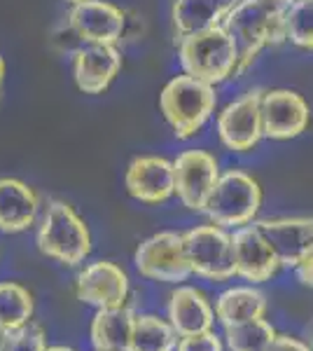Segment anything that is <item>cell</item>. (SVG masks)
Returning a JSON list of instances; mask_svg holds the SVG:
<instances>
[{
  "label": "cell",
  "mask_w": 313,
  "mask_h": 351,
  "mask_svg": "<svg viewBox=\"0 0 313 351\" xmlns=\"http://www.w3.org/2000/svg\"><path fill=\"white\" fill-rule=\"evenodd\" d=\"M286 5L271 0H236L222 19V28L238 47V75L253 66L269 45H281L286 36Z\"/></svg>",
  "instance_id": "1"
},
{
  "label": "cell",
  "mask_w": 313,
  "mask_h": 351,
  "mask_svg": "<svg viewBox=\"0 0 313 351\" xmlns=\"http://www.w3.org/2000/svg\"><path fill=\"white\" fill-rule=\"evenodd\" d=\"M218 106L215 87L203 80L187 75H175L164 84L159 94V110L173 129L175 138L187 141L203 129Z\"/></svg>",
  "instance_id": "2"
},
{
  "label": "cell",
  "mask_w": 313,
  "mask_h": 351,
  "mask_svg": "<svg viewBox=\"0 0 313 351\" xmlns=\"http://www.w3.org/2000/svg\"><path fill=\"white\" fill-rule=\"evenodd\" d=\"M178 56L183 73L213 87L238 75V47L222 26L178 40Z\"/></svg>",
  "instance_id": "3"
},
{
  "label": "cell",
  "mask_w": 313,
  "mask_h": 351,
  "mask_svg": "<svg viewBox=\"0 0 313 351\" xmlns=\"http://www.w3.org/2000/svg\"><path fill=\"white\" fill-rule=\"evenodd\" d=\"M38 248L42 256L77 267L92 253V234L84 220L66 202H49L38 225Z\"/></svg>",
  "instance_id": "4"
},
{
  "label": "cell",
  "mask_w": 313,
  "mask_h": 351,
  "mask_svg": "<svg viewBox=\"0 0 313 351\" xmlns=\"http://www.w3.org/2000/svg\"><path fill=\"white\" fill-rule=\"evenodd\" d=\"M262 208V188L246 171H225L206 204V216L220 228H246Z\"/></svg>",
  "instance_id": "5"
},
{
  "label": "cell",
  "mask_w": 313,
  "mask_h": 351,
  "mask_svg": "<svg viewBox=\"0 0 313 351\" xmlns=\"http://www.w3.org/2000/svg\"><path fill=\"white\" fill-rule=\"evenodd\" d=\"M185 248L192 274L208 281H229L236 276L234 241L220 225H199L185 232Z\"/></svg>",
  "instance_id": "6"
},
{
  "label": "cell",
  "mask_w": 313,
  "mask_h": 351,
  "mask_svg": "<svg viewBox=\"0 0 313 351\" xmlns=\"http://www.w3.org/2000/svg\"><path fill=\"white\" fill-rule=\"evenodd\" d=\"M134 263L140 276L159 284H183L192 276L185 234L178 232H157L147 237L136 251Z\"/></svg>",
  "instance_id": "7"
},
{
  "label": "cell",
  "mask_w": 313,
  "mask_h": 351,
  "mask_svg": "<svg viewBox=\"0 0 313 351\" xmlns=\"http://www.w3.org/2000/svg\"><path fill=\"white\" fill-rule=\"evenodd\" d=\"M175 195L190 211H206V204L220 180V164L206 150H185L173 160Z\"/></svg>",
  "instance_id": "8"
},
{
  "label": "cell",
  "mask_w": 313,
  "mask_h": 351,
  "mask_svg": "<svg viewBox=\"0 0 313 351\" xmlns=\"http://www.w3.org/2000/svg\"><path fill=\"white\" fill-rule=\"evenodd\" d=\"M262 96L264 89H253L222 108L218 115V136L227 150L248 152L264 138Z\"/></svg>",
  "instance_id": "9"
},
{
  "label": "cell",
  "mask_w": 313,
  "mask_h": 351,
  "mask_svg": "<svg viewBox=\"0 0 313 351\" xmlns=\"http://www.w3.org/2000/svg\"><path fill=\"white\" fill-rule=\"evenodd\" d=\"M311 108L292 89H266L262 96V127L271 141L297 138L309 129Z\"/></svg>",
  "instance_id": "10"
},
{
  "label": "cell",
  "mask_w": 313,
  "mask_h": 351,
  "mask_svg": "<svg viewBox=\"0 0 313 351\" xmlns=\"http://www.w3.org/2000/svg\"><path fill=\"white\" fill-rule=\"evenodd\" d=\"M68 28L84 45H117L127 28V16L105 0H82L68 12Z\"/></svg>",
  "instance_id": "11"
},
{
  "label": "cell",
  "mask_w": 313,
  "mask_h": 351,
  "mask_svg": "<svg viewBox=\"0 0 313 351\" xmlns=\"http://www.w3.org/2000/svg\"><path fill=\"white\" fill-rule=\"evenodd\" d=\"M75 295L79 302L92 304L96 309L127 307L129 276L119 265L99 260V263L87 265L77 274Z\"/></svg>",
  "instance_id": "12"
},
{
  "label": "cell",
  "mask_w": 313,
  "mask_h": 351,
  "mask_svg": "<svg viewBox=\"0 0 313 351\" xmlns=\"http://www.w3.org/2000/svg\"><path fill=\"white\" fill-rule=\"evenodd\" d=\"M122 52L115 45H82L73 54V77L79 92L103 94L122 71Z\"/></svg>",
  "instance_id": "13"
},
{
  "label": "cell",
  "mask_w": 313,
  "mask_h": 351,
  "mask_svg": "<svg viewBox=\"0 0 313 351\" xmlns=\"http://www.w3.org/2000/svg\"><path fill=\"white\" fill-rule=\"evenodd\" d=\"M124 185H127V192L134 199L143 204L166 202L171 195H175L173 162L157 155L136 157L127 169Z\"/></svg>",
  "instance_id": "14"
},
{
  "label": "cell",
  "mask_w": 313,
  "mask_h": 351,
  "mask_svg": "<svg viewBox=\"0 0 313 351\" xmlns=\"http://www.w3.org/2000/svg\"><path fill=\"white\" fill-rule=\"evenodd\" d=\"M234 241V263H236V276L253 284H264L276 274L281 267L276 251L266 237L262 234L258 225H246L238 228L231 234Z\"/></svg>",
  "instance_id": "15"
},
{
  "label": "cell",
  "mask_w": 313,
  "mask_h": 351,
  "mask_svg": "<svg viewBox=\"0 0 313 351\" xmlns=\"http://www.w3.org/2000/svg\"><path fill=\"white\" fill-rule=\"evenodd\" d=\"M271 248L276 251L281 265L297 267L313 251V216L311 218H274L255 223Z\"/></svg>",
  "instance_id": "16"
},
{
  "label": "cell",
  "mask_w": 313,
  "mask_h": 351,
  "mask_svg": "<svg viewBox=\"0 0 313 351\" xmlns=\"http://www.w3.org/2000/svg\"><path fill=\"white\" fill-rule=\"evenodd\" d=\"M40 199L36 190L16 178H0V232L16 234L33 228Z\"/></svg>",
  "instance_id": "17"
},
{
  "label": "cell",
  "mask_w": 313,
  "mask_h": 351,
  "mask_svg": "<svg viewBox=\"0 0 313 351\" xmlns=\"http://www.w3.org/2000/svg\"><path fill=\"white\" fill-rule=\"evenodd\" d=\"M168 321L180 337L206 332L215 324V309L201 291L192 286H178L168 300Z\"/></svg>",
  "instance_id": "18"
},
{
  "label": "cell",
  "mask_w": 313,
  "mask_h": 351,
  "mask_svg": "<svg viewBox=\"0 0 313 351\" xmlns=\"http://www.w3.org/2000/svg\"><path fill=\"white\" fill-rule=\"evenodd\" d=\"M234 3L236 0H175L171 8V21L178 40L222 26V19Z\"/></svg>",
  "instance_id": "19"
},
{
  "label": "cell",
  "mask_w": 313,
  "mask_h": 351,
  "mask_svg": "<svg viewBox=\"0 0 313 351\" xmlns=\"http://www.w3.org/2000/svg\"><path fill=\"white\" fill-rule=\"evenodd\" d=\"M136 314L129 307L99 309L92 321V344L96 351H129Z\"/></svg>",
  "instance_id": "20"
},
{
  "label": "cell",
  "mask_w": 313,
  "mask_h": 351,
  "mask_svg": "<svg viewBox=\"0 0 313 351\" xmlns=\"http://www.w3.org/2000/svg\"><path fill=\"white\" fill-rule=\"evenodd\" d=\"M266 295L253 286H236L215 300V319L225 328L264 319Z\"/></svg>",
  "instance_id": "21"
},
{
  "label": "cell",
  "mask_w": 313,
  "mask_h": 351,
  "mask_svg": "<svg viewBox=\"0 0 313 351\" xmlns=\"http://www.w3.org/2000/svg\"><path fill=\"white\" fill-rule=\"evenodd\" d=\"M178 337L171 321L159 319L155 314H140L136 316L129 351H175Z\"/></svg>",
  "instance_id": "22"
},
{
  "label": "cell",
  "mask_w": 313,
  "mask_h": 351,
  "mask_svg": "<svg viewBox=\"0 0 313 351\" xmlns=\"http://www.w3.org/2000/svg\"><path fill=\"white\" fill-rule=\"evenodd\" d=\"M33 295L21 284L0 281V328L16 330L33 321Z\"/></svg>",
  "instance_id": "23"
},
{
  "label": "cell",
  "mask_w": 313,
  "mask_h": 351,
  "mask_svg": "<svg viewBox=\"0 0 313 351\" xmlns=\"http://www.w3.org/2000/svg\"><path fill=\"white\" fill-rule=\"evenodd\" d=\"M227 347L231 351H269L278 337L274 326L266 319L248 321V324H238L231 328H225Z\"/></svg>",
  "instance_id": "24"
},
{
  "label": "cell",
  "mask_w": 313,
  "mask_h": 351,
  "mask_svg": "<svg viewBox=\"0 0 313 351\" xmlns=\"http://www.w3.org/2000/svg\"><path fill=\"white\" fill-rule=\"evenodd\" d=\"M286 36L292 45L313 52V0H295L288 5Z\"/></svg>",
  "instance_id": "25"
},
{
  "label": "cell",
  "mask_w": 313,
  "mask_h": 351,
  "mask_svg": "<svg viewBox=\"0 0 313 351\" xmlns=\"http://www.w3.org/2000/svg\"><path fill=\"white\" fill-rule=\"evenodd\" d=\"M45 349H47L45 330H42V326L33 324V321L8 332L5 351H45Z\"/></svg>",
  "instance_id": "26"
},
{
  "label": "cell",
  "mask_w": 313,
  "mask_h": 351,
  "mask_svg": "<svg viewBox=\"0 0 313 351\" xmlns=\"http://www.w3.org/2000/svg\"><path fill=\"white\" fill-rule=\"evenodd\" d=\"M175 351H222V342L213 330H206L197 332V335L180 337Z\"/></svg>",
  "instance_id": "27"
},
{
  "label": "cell",
  "mask_w": 313,
  "mask_h": 351,
  "mask_svg": "<svg viewBox=\"0 0 313 351\" xmlns=\"http://www.w3.org/2000/svg\"><path fill=\"white\" fill-rule=\"evenodd\" d=\"M269 351H311L309 344L301 342L297 337H288V335H278L274 339V344L269 347Z\"/></svg>",
  "instance_id": "28"
},
{
  "label": "cell",
  "mask_w": 313,
  "mask_h": 351,
  "mask_svg": "<svg viewBox=\"0 0 313 351\" xmlns=\"http://www.w3.org/2000/svg\"><path fill=\"white\" fill-rule=\"evenodd\" d=\"M295 271H297V279H299L301 286L313 288V251L301 260L297 267H295Z\"/></svg>",
  "instance_id": "29"
},
{
  "label": "cell",
  "mask_w": 313,
  "mask_h": 351,
  "mask_svg": "<svg viewBox=\"0 0 313 351\" xmlns=\"http://www.w3.org/2000/svg\"><path fill=\"white\" fill-rule=\"evenodd\" d=\"M306 344H309V349L313 351V321L306 326Z\"/></svg>",
  "instance_id": "30"
},
{
  "label": "cell",
  "mask_w": 313,
  "mask_h": 351,
  "mask_svg": "<svg viewBox=\"0 0 313 351\" xmlns=\"http://www.w3.org/2000/svg\"><path fill=\"white\" fill-rule=\"evenodd\" d=\"M3 82H5V59L0 56V92H3Z\"/></svg>",
  "instance_id": "31"
},
{
  "label": "cell",
  "mask_w": 313,
  "mask_h": 351,
  "mask_svg": "<svg viewBox=\"0 0 313 351\" xmlns=\"http://www.w3.org/2000/svg\"><path fill=\"white\" fill-rule=\"evenodd\" d=\"M5 342H8V330L0 328V351H5Z\"/></svg>",
  "instance_id": "32"
},
{
  "label": "cell",
  "mask_w": 313,
  "mask_h": 351,
  "mask_svg": "<svg viewBox=\"0 0 313 351\" xmlns=\"http://www.w3.org/2000/svg\"><path fill=\"white\" fill-rule=\"evenodd\" d=\"M45 351H75V349H71V347H47Z\"/></svg>",
  "instance_id": "33"
},
{
  "label": "cell",
  "mask_w": 313,
  "mask_h": 351,
  "mask_svg": "<svg viewBox=\"0 0 313 351\" xmlns=\"http://www.w3.org/2000/svg\"><path fill=\"white\" fill-rule=\"evenodd\" d=\"M271 3H278V5H286V8H288V5H292V3H295V0H271Z\"/></svg>",
  "instance_id": "34"
},
{
  "label": "cell",
  "mask_w": 313,
  "mask_h": 351,
  "mask_svg": "<svg viewBox=\"0 0 313 351\" xmlns=\"http://www.w3.org/2000/svg\"><path fill=\"white\" fill-rule=\"evenodd\" d=\"M68 3H73V5H75V3H82V0H68Z\"/></svg>",
  "instance_id": "35"
}]
</instances>
